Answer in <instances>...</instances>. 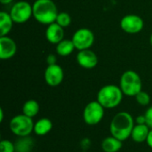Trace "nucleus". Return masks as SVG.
I'll list each match as a JSON object with an SVG mask.
<instances>
[{"label": "nucleus", "instance_id": "423d86ee", "mask_svg": "<svg viewBox=\"0 0 152 152\" xmlns=\"http://www.w3.org/2000/svg\"><path fill=\"white\" fill-rule=\"evenodd\" d=\"M105 108L96 100L88 102L83 110V119L88 126H96L104 118Z\"/></svg>", "mask_w": 152, "mask_h": 152}, {"label": "nucleus", "instance_id": "9d476101", "mask_svg": "<svg viewBox=\"0 0 152 152\" xmlns=\"http://www.w3.org/2000/svg\"><path fill=\"white\" fill-rule=\"evenodd\" d=\"M45 83L51 87H56L60 86L64 79L63 69L58 65H47L44 74Z\"/></svg>", "mask_w": 152, "mask_h": 152}, {"label": "nucleus", "instance_id": "2f4dec72", "mask_svg": "<svg viewBox=\"0 0 152 152\" xmlns=\"http://www.w3.org/2000/svg\"><path fill=\"white\" fill-rule=\"evenodd\" d=\"M82 152H86V151H82Z\"/></svg>", "mask_w": 152, "mask_h": 152}, {"label": "nucleus", "instance_id": "c85d7f7f", "mask_svg": "<svg viewBox=\"0 0 152 152\" xmlns=\"http://www.w3.org/2000/svg\"><path fill=\"white\" fill-rule=\"evenodd\" d=\"M13 0H0V3L2 4H11Z\"/></svg>", "mask_w": 152, "mask_h": 152}, {"label": "nucleus", "instance_id": "6e6552de", "mask_svg": "<svg viewBox=\"0 0 152 152\" xmlns=\"http://www.w3.org/2000/svg\"><path fill=\"white\" fill-rule=\"evenodd\" d=\"M71 40L78 51L90 49L94 43V34L90 28H81L73 34Z\"/></svg>", "mask_w": 152, "mask_h": 152}, {"label": "nucleus", "instance_id": "f8f14e48", "mask_svg": "<svg viewBox=\"0 0 152 152\" xmlns=\"http://www.w3.org/2000/svg\"><path fill=\"white\" fill-rule=\"evenodd\" d=\"M17 45L15 41L8 37H0V59L3 61L10 60L16 54Z\"/></svg>", "mask_w": 152, "mask_h": 152}, {"label": "nucleus", "instance_id": "39448f33", "mask_svg": "<svg viewBox=\"0 0 152 152\" xmlns=\"http://www.w3.org/2000/svg\"><path fill=\"white\" fill-rule=\"evenodd\" d=\"M34 124L33 118H28L24 114H19L10 120L9 128L12 134L17 137H26L33 133Z\"/></svg>", "mask_w": 152, "mask_h": 152}, {"label": "nucleus", "instance_id": "9b49d317", "mask_svg": "<svg viewBox=\"0 0 152 152\" xmlns=\"http://www.w3.org/2000/svg\"><path fill=\"white\" fill-rule=\"evenodd\" d=\"M76 60L80 67L86 69H92L95 68L99 61L96 53L90 49L78 51Z\"/></svg>", "mask_w": 152, "mask_h": 152}, {"label": "nucleus", "instance_id": "a878e982", "mask_svg": "<svg viewBox=\"0 0 152 152\" xmlns=\"http://www.w3.org/2000/svg\"><path fill=\"white\" fill-rule=\"evenodd\" d=\"M91 143H92V142H91V140H90L89 138H84V139L80 142V145H81L82 150H84V151H86V150H88V149L90 148Z\"/></svg>", "mask_w": 152, "mask_h": 152}, {"label": "nucleus", "instance_id": "1a4fd4ad", "mask_svg": "<svg viewBox=\"0 0 152 152\" xmlns=\"http://www.w3.org/2000/svg\"><path fill=\"white\" fill-rule=\"evenodd\" d=\"M143 27L144 21L137 14H126L120 20V28L127 34H137L143 29Z\"/></svg>", "mask_w": 152, "mask_h": 152}, {"label": "nucleus", "instance_id": "ddd939ff", "mask_svg": "<svg viewBox=\"0 0 152 152\" xmlns=\"http://www.w3.org/2000/svg\"><path fill=\"white\" fill-rule=\"evenodd\" d=\"M45 37L46 40L53 45L59 44L61 40L64 39V28L56 22L47 25L45 29Z\"/></svg>", "mask_w": 152, "mask_h": 152}, {"label": "nucleus", "instance_id": "412c9836", "mask_svg": "<svg viewBox=\"0 0 152 152\" xmlns=\"http://www.w3.org/2000/svg\"><path fill=\"white\" fill-rule=\"evenodd\" d=\"M55 22L57 24H59L60 26H61L62 28H67L71 23V16L69 15V13H68L66 12H59Z\"/></svg>", "mask_w": 152, "mask_h": 152}, {"label": "nucleus", "instance_id": "f03ea898", "mask_svg": "<svg viewBox=\"0 0 152 152\" xmlns=\"http://www.w3.org/2000/svg\"><path fill=\"white\" fill-rule=\"evenodd\" d=\"M32 6L33 17L37 22L43 25H50L55 22L59 12L53 0H36Z\"/></svg>", "mask_w": 152, "mask_h": 152}, {"label": "nucleus", "instance_id": "7c9ffc66", "mask_svg": "<svg viewBox=\"0 0 152 152\" xmlns=\"http://www.w3.org/2000/svg\"><path fill=\"white\" fill-rule=\"evenodd\" d=\"M150 43H151V45L152 46V34L151 35V37H150Z\"/></svg>", "mask_w": 152, "mask_h": 152}, {"label": "nucleus", "instance_id": "f3484780", "mask_svg": "<svg viewBox=\"0 0 152 152\" xmlns=\"http://www.w3.org/2000/svg\"><path fill=\"white\" fill-rule=\"evenodd\" d=\"M13 20L7 12H0V36H7L12 28Z\"/></svg>", "mask_w": 152, "mask_h": 152}, {"label": "nucleus", "instance_id": "c756f323", "mask_svg": "<svg viewBox=\"0 0 152 152\" xmlns=\"http://www.w3.org/2000/svg\"><path fill=\"white\" fill-rule=\"evenodd\" d=\"M4 120V110L0 109V122H3Z\"/></svg>", "mask_w": 152, "mask_h": 152}, {"label": "nucleus", "instance_id": "393cba45", "mask_svg": "<svg viewBox=\"0 0 152 152\" xmlns=\"http://www.w3.org/2000/svg\"><path fill=\"white\" fill-rule=\"evenodd\" d=\"M46 63L47 65H54L57 64V56L55 54L50 53L46 57Z\"/></svg>", "mask_w": 152, "mask_h": 152}, {"label": "nucleus", "instance_id": "bb28decb", "mask_svg": "<svg viewBox=\"0 0 152 152\" xmlns=\"http://www.w3.org/2000/svg\"><path fill=\"white\" fill-rule=\"evenodd\" d=\"M134 121H135V124H137V125H144V124H146V118H145L144 114L137 116L135 118Z\"/></svg>", "mask_w": 152, "mask_h": 152}, {"label": "nucleus", "instance_id": "4468645a", "mask_svg": "<svg viewBox=\"0 0 152 152\" xmlns=\"http://www.w3.org/2000/svg\"><path fill=\"white\" fill-rule=\"evenodd\" d=\"M150 131H151V128L146 124H144V125L135 124L134 126V129L132 131L130 138L137 143L146 142V140L148 138Z\"/></svg>", "mask_w": 152, "mask_h": 152}, {"label": "nucleus", "instance_id": "6ab92c4d", "mask_svg": "<svg viewBox=\"0 0 152 152\" xmlns=\"http://www.w3.org/2000/svg\"><path fill=\"white\" fill-rule=\"evenodd\" d=\"M76 49L74 43L70 39H63L56 45V53L58 55L66 57L71 54Z\"/></svg>", "mask_w": 152, "mask_h": 152}, {"label": "nucleus", "instance_id": "dca6fc26", "mask_svg": "<svg viewBox=\"0 0 152 152\" xmlns=\"http://www.w3.org/2000/svg\"><path fill=\"white\" fill-rule=\"evenodd\" d=\"M123 146V142L110 135L105 137L102 142V150L103 152H118Z\"/></svg>", "mask_w": 152, "mask_h": 152}, {"label": "nucleus", "instance_id": "f257e3e1", "mask_svg": "<svg viewBox=\"0 0 152 152\" xmlns=\"http://www.w3.org/2000/svg\"><path fill=\"white\" fill-rule=\"evenodd\" d=\"M134 125V118L129 112L120 111L112 118L110 123V135L125 142L130 138Z\"/></svg>", "mask_w": 152, "mask_h": 152}, {"label": "nucleus", "instance_id": "a211bd4d", "mask_svg": "<svg viewBox=\"0 0 152 152\" xmlns=\"http://www.w3.org/2000/svg\"><path fill=\"white\" fill-rule=\"evenodd\" d=\"M22 114L26 115L28 118H34L37 114L39 113L40 110V106L39 103L33 99L26 101L23 105H22Z\"/></svg>", "mask_w": 152, "mask_h": 152}, {"label": "nucleus", "instance_id": "cd10ccee", "mask_svg": "<svg viewBox=\"0 0 152 152\" xmlns=\"http://www.w3.org/2000/svg\"><path fill=\"white\" fill-rule=\"evenodd\" d=\"M146 143L151 149H152V129H151V131H150V134H149L148 138L146 140Z\"/></svg>", "mask_w": 152, "mask_h": 152}, {"label": "nucleus", "instance_id": "20e7f679", "mask_svg": "<svg viewBox=\"0 0 152 152\" xmlns=\"http://www.w3.org/2000/svg\"><path fill=\"white\" fill-rule=\"evenodd\" d=\"M119 87L124 95L135 97V95L142 90V81L137 72L126 70L120 77Z\"/></svg>", "mask_w": 152, "mask_h": 152}, {"label": "nucleus", "instance_id": "5701e85b", "mask_svg": "<svg viewBox=\"0 0 152 152\" xmlns=\"http://www.w3.org/2000/svg\"><path fill=\"white\" fill-rule=\"evenodd\" d=\"M0 152H16L15 144L9 140H2L0 142Z\"/></svg>", "mask_w": 152, "mask_h": 152}, {"label": "nucleus", "instance_id": "2eb2a0df", "mask_svg": "<svg viewBox=\"0 0 152 152\" xmlns=\"http://www.w3.org/2000/svg\"><path fill=\"white\" fill-rule=\"evenodd\" d=\"M53 129V122L48 118H42L37 120L34 124L33 133L37 136H45Z\"/></svg>", "mask_w": 152, "mask_h": 152}, {"label": "nucleus", "instance_id": "aec40b11", "mask_svg": "<svg viewBox=\"0 0 152 152\" xmlns=\"http://www.w3.org/2000/svg\"><path fill=\"white\" fill-rule=\"evenodd\" d=\"M14 144L16 152H30L32 150L34 142L32 138L29 136L18 137V140Z\"/></svg>", "mask_w": 152, "mask_h": 152}, {"label": "nucleus", "instance_id": "b1692460", "mask_svg": "<svg viewBox=\"0 0 152 152\" xmlns=\"http://www.w3.org/2000/svg\"><path fill=\"white\" fill-rule=\"evenodd\" d=\"M144 116L146 118V125L152 129V106L147 109V110L144 113Z\"/></svg>", "mask_w": 152, "mask_h": 152}, {"label": "nucleus", "instance_id": "4be33fe9", "mask_svg": "<svg viewBox=\"0 0 152 152\" xmlns=\"http://www.w3.org/2000/svg\"><path fill=\"white\" fill-rule=\"evenodd\" d=\"M135 100L137 103L141 106H148L151 102V96L145 91H141L135 95Z\"/></svg>", "mask_w": 152, "mask_h": 152}, {"label": "nucleus", "instance_id": "7ed1b4c3", "mask_svg": "<svg viewBox=\"0 0 152 152\" xmlns=\"http://www.w3.org/2000/svg\"><path fill=\"white\" fill-rule=\"evenodd\" d=\"M124 94L116 85H106L97 93V101L107 110L115 109L120 105L123 101Z\"/></svg>", "mask_w": 152, "mask_h": 152}, {"label": "nucleus", "instance_id": "0eeeda50", "mask_svg": "<svg viewBox=\"0 0 152 152\" xmlns=\"http://www.w3.org/2000/svg\"><path fill=\"white\" fill-rule=\"evenodd\" d=\"M9 13L14 23L22 24L33 17V6L27 1H18L11 7Z\"/></svg>", "mask_w": 152, "mask_h": 152}]
</instances>
